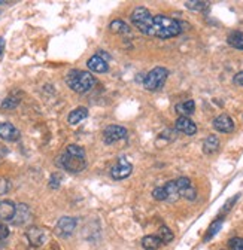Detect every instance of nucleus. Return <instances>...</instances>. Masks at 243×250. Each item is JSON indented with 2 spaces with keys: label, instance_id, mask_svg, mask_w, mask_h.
I'll return each mask as SVG.
<instances>
[{
  "label": "nucleus",
  "instance_id": "11",
  "mask_svg": "<svg viewBox=\"0 0 243 250\" xmlns=\"http://www.w3.org/2000/svg\"><path fill=\"white\" fill-rule=\"evenodd\" d=\"M212 125H214V128H215L217 131L224 133V134L233 133V131H234V127H236V125H234V121H233L228 115H225V113L217 116V118L214 119V122H212Z\"/></svg>",
  "mask_w": 243,
  "mask_h": 250
},
{
  "label": "nucleus",
  "instance_id": "18",
  "mask_svg": "<svg viewBox=\"0 0 243 250\" xmlns=\"http://www.w3.org/2000/svg\"><path fill=\"white\" fill-rule=\"evenodd\" d=\"M220 147V139L217 136H207L203 142V152L206 155L215 153Z\"/></svg>",
  "mask_w": 243,
  "mask_h": 250
},
{
  "label": "nucleus",
  "instance_id": "12",
  "mask_svg": "<svg viewBox=\"0 0 243 250\" xmlns=\"http://www.w3.org/2000/svg\"><path fill=\"white\" fill-rule=\"evenodd\" d=\"M176 130L180 131V133H184L187 136H194L197 133V125L187 116H179L176 119Z\"/></svg>",
  "mask_w": 243,
  "mask_h": 250
},
{
  "label": "nucleus",
  "instance_id": "7",
  "mask_svg": "<svg viewBox=\"0 0 243 250\" xmlns=\"http://www.w3.org/2000/svg\"><path fill=\"white\" fill-rule=\"evenodd\" d=\"M78 221L75 217L70 216H65L62 219H58V222L55 225V234L62 238H67L73 234V231L76 229Z\"/></svg>",
  "mask_w": 243,
  "mask_h": 250
},
{
  "label": "nucleus",
  "instance_id": "2",
  "mask_svg": "<svg viewBox=\"0 0 243 250\" xmlns=\"http://www.w3.org/2000/svg\"><path fill=\"white\" fill-rule=\"evenodd\" d=\"M182 33V24L166 15H155L153 22V36L160 39L176 38Z\"/></svg>",
  "mask_w": 243,
  "mask_h": 250
},
{
  "label": "nucleus",
  "instance_id": "31",
  "mask_svg": "<svg viewBox=\"0 0 243 250\" xmlns=\"http://www.w3.org/2000/svg\"><path fill=\"white\" fill-rule=\"evenodd\" d=\"M9 235V228L5 224H0V240H5Z\"/></svg>",
  "mask_w": 243,
  "mask_h": 250
},
{
  "label": "nucleus",
  "instance_id": "15",
  "mask_svg": "<svg viewBox=\"0 0 243 250\" xmlns=\"http://www.w3.org/2000/svg\"><path fill=\"white\" fill-rule=\"evenodd\" d=\"M30 219H32V211H30L28 206L25 204H18L17 206V211H15V216L12 219V224L14 225H25Z\"/></svg>",
  "mask_w": 243,
  "mask_h": 250
},
{
  "label": "nucleus",
  "instance_id": "32",
  "mask_svg": "<svg viewBox=\"0 0 243 250\" xmlns=\"http://www.w3.org/2000/svg\"><path fill=\"white\" fill-rule=\"evenodd\" d=\"M233 82H234L236 85H240V86H243V72H239V73L234 76Z\"/></svg>",
  "mask_w": 243,
  "mask_h": 250
},
{
  "label": "nucleus",
  "instance_id": "23",
  "mask_svg": "<svg viewBox=\"0 0 243 250\" xmlns=\"http://www.w3.org/2000/svg\"><path fill=\"white\" fill-rule=\"evenodd\" d=\"M227 42L230 46L243 51V33L242 31H233V33H230L227 38Z\"/></svg>",
  "mask_w": 243,
  "mask_h": 250
},
{
  "label": "nucleus",
  "instance_id": "25",
  "mask_svg": "<svg viewBox=\"0 0 243 250\" xmlns=\"http://www.w3.org/2000/svg\"><path fill=\"white\" fill-rule=\"evenodd\" d=\"M158 238L161 240L163 244H167L173 240V232L167 228V227H161L158 231Z\"/></svg>",
  "mask_w": 243,
  "mask_h": 250
},
{
  "label": "nucleus",
  "instance_id": "35",
  "mask_svg": "<svg viewBox=\"0 0 243 250\" xmlns=\"http://www.w3.org/2000/svg\"><path fill=\"white\" fill-rule=\"evenodd\" d=\"M0 163H2V156H0Z\"/></svg>",
  "mask_w": 243,
  "mask_h": 250
},
{
  "label": "nucleus",
  "instance_id": "6",
  "mask_svg": "<svg viewBox=\"0 0 243 250\" xmlns=\"http://www.w3.org/2000/svg\"><path fill=\"white\" fill-rule=\"evenodd\" d=\"M153 197L157 201H169V203H175L177 201L179 197V189H177V185L176 180H170L163 186H158L153 191Z\"/></svg>",
  "mask_w": 243,
  "mask_h": 250
},
{
  "label": "nucleus",
  "instance_id": "8",
  "mask_svg": "<svg viewBox=\"0 0 243 250\" xmlns=\"http://www.w3.org/2000/svg\"><path fill=\"white\" fill-rule=\"evenodd\" d=\"M176 185L179 189V197L185 198L188 201H194L197 198V191L194 185L191 183V180L188 177H179L176 179Z\"/></svg>",
  "mask_w": 243,
  "mask_h": 250
},
{
  "label": "nucleus",
  "instance_id": "24",
  "mask_svg": "<svg viewBox=\"0 0 243 250\" xmlns=\"http://www.w3.org/2000/svg\"><path fill=\"white\" fill-rule=\"evenodd\" d=\"M222 222H224V221L220 217V219H217V221L209 227L207 234H206V237H204V241H209L210 238H214V237L218 234V231H220V229H221V227H222Z\"/></svg>",
  "mask_w": 243,
  "mask_h": 250
},
{
  "label": "nucleus",
  "instance_id": "10",
  "mask_svg": "<svg viewBox=\"0 0 243 250\" xmlns=\"http://www.w3.org/2000/svg\"><path fill=\"white\" fill-rule=\"evenodd\" d=\"M132 171H133V166H132L127 160L121 158V160H118V163L110 168V177H112L113 180H124V179H127V177L132 174Z\"/></svg>",
  "mask_w": 243,
  "mask_h": 250
},
{
  "label": "nucleus",
  "instance_id": "21",
  "mask_svg": "<svg viewBox=\"0 0 243 250\" xmlns=\"http://www.w3.org/2000/svg\"><path fill=\"white\" fill-rule=\"evenodd\" d=\"M194 110H196V103L193 102V100H187V102H184V103H179V104H176V112L180 115V116H190V115H193L194 113Z\"/></svg>",
  "mask_w": 243,
  "mask_h": 250
},
{
  "label": "nucleus",
  "instance_id": "4",
  "mask_svg": "<svg viewBox=\"0 0 243 250\" xmlns=\"http://www.w3.org/2000/svg\"><path fill=\"white\" fill-rule=\"evenodd\" d=\"M133 25L140 31V33L146 35V36H153V22H154V15H151V12L143 8V6H137L130 17Z\"/></svg>",
  "mask_w": 243,
  "mask_h": 250
},
{
  "label": "nucleus",
  "instance_id": "5",
  "mask_svg": "<svg viewBox=\"0 0 243 250\" xmlns=\"http://www.w3.org/2000/svg\"><path fill=\"white\" fill-rule=\"evenodd\" d=\"M167 76H169L167 69H164V67L153 69L143 79L145 89H148V91H158V89H161L164 86L166 81H167Z\"/></svg>",
  "mask_w": 243,
  "mask_h": 250
},
{
  "label": "nucleus",
  "instance_id": "29",
  "mask_svg": "<svg viewBox=\"0 0 243 250\" xmlns=\"http://www.w3.org/2000/svg\"><path fill=\"white\" fill-rule=\"evenodd\" d=\"M17 106H18V100L14 99V97H8V99L2 103V107H3V109H14V107H17Z\"/></svg>",
  "mask_w": 243,
  "mask_h": 250
},
{
  "label": "nucleus",
  "instance_id": "20",
  "mask_svg": "<svg viewBox=\"0 0 243 250\" xmlns=\"http://www.w3.org/2000/svg\"><path fill=\"white\" fill-rule=\"evenodd\" d=\"M161 246H163V243L158 238V235H146L142 238V247L145 250H157Z\"/></svg>",
  "mask_w": 243,
  "mask_h": 250
},
{
  "label": "nucleus",
  "instance_id": "13",
  "mask_svg": "<svg viewBox=\"0 0 243 250\" xmlns=\"http://www.w3.org/2000/svg\"><path fill=\"white\" fill-rule=\"evenodd\" d=\"M20 130L15 128L12 124L9 122H2L0 124V139H3L6 142H17L20 139Z\"/></svg>",
  "mask_w": 243,
  "mask_h": 250
},
{
  "label": "nucleus",
  "instance_id": "16",
  "mask_svg": "<svg viewBox=\"0 0 243 250\" xmlns=\"http://www.w3.org/2000/svg\"><path fill=\"white\" fill-rule=\"evenodd\" d=\"M17 211V206L12 201H0V221H12Z\"/></svg>",
  "mask_w": 243,
  "mask_h": 250
},
{
  "label": "nucleus",
  "instance_id": "22",
  "mask_svg": "<svg viewBox=\"0 0 243 250\" xmlns=\"http://www.w3.org/2000/svg\"><path fill=\"white\" fill-rule=\"evenodd\" d=\"M109 28L113 31V33H119V35H130V27L127 22H124L123 20H115L110 22Z\"/></svg>",
  "mask_w": 243,
  "mask_h": 250
},
{
  "label": "nucleus",
  "instance_id": "26",
  "mask_svg": "<svg viewBox=\"0 0 243 250\" xmlns=\"http://www.w3.org/2000/svg\"><path fill=\"white\" fill-rule=\"evenodd\" d=\"M228 246L231 250H243V238L240 237H234L228 241Z\"/></svg>",
  "mask_w": 243,
  "mask_h": 250
},
{
  "label": "nucleus",
  "instance_id": "1",
  "mask_svg": "<svg viewBox=\"0 0 243 250\" xmlns=\"http://www.w3.org/2000/svg\"><path fill=\"white\" fill-rule=\"evenodd\" d=\"M57 164L69 173H81L85 167V150L78 145H69L66 150L60 155Z\"/></svg>",
  "mask_w": 243,
  "mask_h": 250
},
{
  "label": "nucleus",
  "instance_id": "30",
  "mask_svg": "<svg viewBox=\"0 0 243 250\" xmlns=\"http://www.w3.org/2000/svg\"><path fill=\"white\" fill-rule=\"evenodd\" d=\"M60 182H62V176H60L58 173H55V174H52V176H51L49 186H51V188H55V189H57V188L60 186Z\"/></svg>",
  "mask_w": 243,
  "mask_h": 250
},
{
  "label": "nucleus",
  "instance_id": "33",
  "mask_svg": "<svg viewBox=\"0 0 243 250\" xmlns=\"http://www.w3.org/2000/svg\"><path fill=\"white\" fill-rule=\"evenodd\" d=\"M3 51H5V39L0 38V58L3 55Z\"/></svg>",
  "mask_w": 243,
  "mask_h": 250
},
{
  "label": "nucleus",
  "instance_id": "17",
  "mask_svg": "<svg viewBox=\"0 0 243 250\" xmlns=\"http://www.w3.org/2000/svg\"><path fill=\"white\" fill-rule=\"evenodd\" d=\"M27 238L30 241V244H33V246H41L45 240V232L38 228V227H32L28 231H27Z\"/></svg>",
  "mask_w": 243,
  "mask_h": 250
},
{
  "label": "nucleus",
  "instance_id": "27",
  "mask_svg": "<svg viewBox=\"0 0 243 250\" xmlns=\"http://www.w3.org/2000/svg\"><path fill=\"white\" fill-rule=\"evenodd\" d=\"M185 6L191 11H203L207 6V3L206 2H187Z\"/></svg>",
  "mask_w": 243,
  "mask_h": 250
},
{
  "label": "nucleus",
  "instance_id": "3",
  "mask_svg": "<svg viewBox=\"0 0 243 250\" xmlns=\"http://www.w3.org/2000/svg\"><path fill=\"white\" fill-rule=\"evenodd\" d=\"M66 82L75 92L84 94L96 85V78L91 72L85 70H70L66 76Z\"/></svg>",
  "mask_w": 243,
  "mask_h": 250
},
{
  "label": "nucleus",
  "instance_id": "28",
  "mask_svg": "<svg viewBox=\"0 0 243 250\" xmlns=\"http://www.w3.org/2000/svg\"><path fill=\"white\" fill-rule=\"evenodd\" d=\"M9 189H11V183H9V180L5 179V177H0V195L6 194Z\"/></svg>",
  "mask_w": 243,
  "mask_h": 250
},
{
  "label": "nucleus",
  "instance_id": "9",
  "mask_svg": "<svg viewBox=\"0 0 243 250\" xmlns=\"http://www.w3.org/2000/svg\"><path fill=\"white\" fill-rule=\"evenodd\" d=\"M127 137V130L121 125H108L103 131V140L106 145H112Z\"/></svg>",
  "mask_w": 243,
  "mask_h": 250
},
{
  "label": "nucleus",
  "instance_id": "34",
  "mask_svg": "<svg viewBox=\"0 0 243 250\" xmlns=\"http://www.w3.org/2000/svg\"><path fill=\"white\" fill-rule=\"evenodd\" d=\"M6 2H3V0H0V5H5Z\"/></svg>",
  "mask_w": 243,
  "mask_h": 250
},
{
  "label": "nucleus",
  "instance_id": "19",
  "mask_svg": "<svg viewBox=\"0 0 243 250\" xmlns=\"http://www.w3.org/2000/svg\"><path fill=\"white\" fill-rule=\"evenodd\" d=\"M87 116H88V109L87 107H76L75 110H72L69 113L67 121H69L70 125H76V124L82 122Z\"/></svg>",
  "mask_w": 243,
  "mask_h": 250
},
{
  "label": "nucleus",
  "instance_id": "14",
  "mask_svg": "<svg viewBox=\"0 0 243 250\" xmlns=\"http://www.w3.org/2000/svg\"><path fill=\"white\" fill-rule=\"evenodd\" d=\"M87 66L91 72H94V73H106L109 70L108 61L102 55H93L88 60Z\"/></svg>",
  "mask_w": 243,
  "mask_h": 250
}]
</instances>
